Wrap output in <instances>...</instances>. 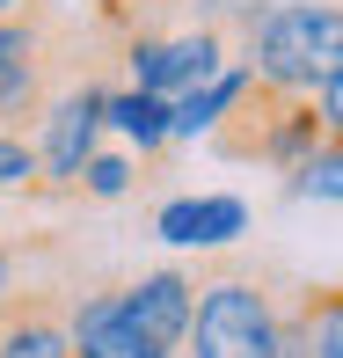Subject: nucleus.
<instances>
[{
  "mask_svg": "<svg viewBox=\"0 0 343 358\" xmlns=\"http://www.w3.org/2000/svg\"><path fill=\"white\" fill-rule=\"evenodd\" d=\"M241 29V66L263 88L307 95L321 73L343 59V15L336 0H263V8H234Z\"/></svg>",
  "mask_w": 343,
  "mask_h": 358,
  "instance_id": "1",
  "label": "nucleus"
},
{
  "mask_svg": "<svg viewBox=\"0 0 343 358\" xmlns=\"http://www.w3.org/2000/svg\"><path fill=\"white\" fill-rule=\"evenodd\" d=\"M270 329H277V307L263 278L241 264H212L190 278V322L175 358H270Z\"/></svg>",
  "mask_w": 343,
  "mask_h": 358,
  "instance_id": "2",
  "label": "nucleus"
},
{
  "mask_svg": "<svg viewBox=\"0 0 343 358\" xmlns=\"http://www.w3.org/2000/svg\"><path fill=\"white\" fill-rule=\"evenodd\" d=\"M321 139H336V132L314 117V103L263 88V80H241V95L212 117V146L226 161H263V169H300Z\"/></svg>",
  "mask_w": 343,
  "mask_h": 358,
  "instance_id": "3",
  "label": "nucleus"
},
{
  "mask_svg": "<svg viewBox=\"0 0 343 358\" xmlns=\"http://www.w3.org/2000/svg\"><path fill=\"white\" fill-rule=\"evenodd\" d=\"M59 59H66V22L52 0H22L15 15H0V132H22L52 103Z\"/></svg>",
  "mask_w": 343,
  "mask_h": 358,
  "instance_id": "4",
  "label": "nucleus"
},
{
  "mask_svg": "<svg viewBox=\"0 0 343 358\" xmlns=\"http://www.w3.org/2000/svg\"><path fill=\"white\" fill-rule=\"evenodd\" d=\"M103 80L95 73H80L73 88H59L52 103H44V117H37V176H52L59 190H73V169L95 154V132H103Z\"/></svg>",
  "mask_w": 343,
  "mask_h": 358,
  "instance_id": "5",
  "label": "nucleus"
},
{
  "mask_svg": "<svg viewBox=\"0 0 343 358\" xmlns=\"http://www.w3.org/2000/svg\"><path fill=\"white\" fill-rule=\"evenodd\" d=\"M0 358H73L59 285H15L0 300Z\"/></svg>",
  "mask_w": 343,
  "mask_h": 358,
  "instance_id": "6",
  "label": "nucleus"
},
{
  "mask_svg": "<svg viewBox=\"0 0 343 358\" xmlns=\"http://www.w3.org/2000/svg\"><path fill=\"white\" fill-rule=\"evenodd\" d=\"M66 336H73V358H175L168 344L139 336L132 322L117 315V285L88 292V300H66Z\"/></svg>",
  "mask_w": 343,
  "mask_h": 358,
  "instance_id": "7",
  "label": "nucleus"
},
{
  "mask_svg": "<svg viewBox=\"0 0 343 358\" xmlns=\"http://www.w3.org/2000/svg\"><path fill=\"white\" fill-rule=\"evenodd\" d=\"M117 315L132 322L139 336L154 344H183V322H190V271H146V278L117 285Z\"/></svg>",
  "mask_w": 343,
  "mask_h": 358,
  "instance_id": "8",
  "label": "nucleus"
},
{
  "mask_svg": "<svg viewBox=\"0 0 343 358\" xmlns=\"http://www.w3.org/2000/svg\"><path fill=\"white\" fill-rule=\"evenodd\" d=\"M103 124L132 132L139 146H168V103L146 88H124V95H103Z\"/></svg>",
  "mask_w": 343,
  "mask_h": 358,
  "instance_id": "9",
  "label": "nucleus"
},
{
  "mask_svg": "<svg viewBox=\"0 0 343 358\" xmlns=\"http://www.w3.org/2000/svg\"><path fill=\"white\" fill-rule=\"evenodd\" d=\"M249 220L234 198H205V205H168L161 213V234L168 241H219V234H234V227Z\"/></svg>",
  "mask_w": 343,
  "mask_h": 358,
  "instance_id": "10",
  "label": "nucleus"
},
{
  "mask_svg": "<svg viewBox=\"0 0 343 358\" xmlns=\"http://www.w3.org/2000/svg\"><path fill=\"white\" fill-rule=\"evenodd\" d=\"M336 176H343V146H336V139H321L314 154H307L300 169H292V190H300V198H321V205H336V190H343Z\"/></svg>",
  "mask_w": 343,
  "mask_h": 358,
  "instance_id": "11",
  "label": "nucleus"
},
{
  "mask_svg": "<svg viewBox=\"0 0 343 358\" xmlns=\"http://www.w3.org/2000/svg\"><path fill=\"white\" fill-rule=\"evenodd\" d=\"M73 190L80 198H124L132 190V161H117V154H88L73 169Z\"/></svg>",
  "mask_w": 343,
  "mask_h": 358,
  "instance_id": "12",
  "label": "nucleus"
},
{
  "mask_svg": "<svg viewBox=\"0 0 343 358\" xmlns=\"http://www.w3.org/2000/svg\"><path fill=\"white\" fill-rule=\"evenodd\" d=\"M37 183V146L22 132H0V190H29Z\"/></svg>",
  "mask_w": 343,
  "mask_h": 358,
  "instance_id": "13",
  "label": "nucleus"
},
{
  "mask_svg": "<svg viewBox=\"0 0 343 358\" xmlns=\"http://www.w3.org/2000/svg\"><path fill=\"white\" fill-rule=\"evenodd\" d=\"M103 8H146V0H103Z\"/></svg>",
  "mask_w": 343,
  "mask_h": 358,
  "instance_id": "14",
  "label": "nucleus"
},
{
  "mask_svg": "<svg viewBox=\"0 0 343 358\" xmlns=\"http://www.w3.org/2000/svg\"><path fill=\"white\" fill-rule=\"evenodd\" d=\"M15 8H22V0H0V15H15Z\"/></svg>",
  "mask_w": 343,
  "mask_h": 358,
  "instance_id": "15",
  "label": "nucleus"
}]
</instances>
